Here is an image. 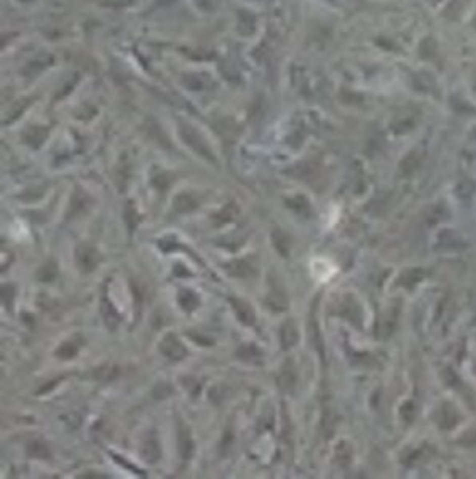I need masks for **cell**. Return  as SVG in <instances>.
<instances>
[{
	"label": "cell",
	"instance_id": "cell-23",
	"mask_svg": "<svg viewBox=\"0 0 476 479\" xmlns=\"http://www.w3.org/2000/svg\"><path fill=\"white\" fill-rule=\"evenodd\" d=\"M289 374H291V369H288L285 366V368L281 369L280 375H278V386L281 390H289L292 386V382H294V380L291 379Z\"/></svg>",
	"mask_w": 476,
	"mask_h": 479
},
{
	"label": "cell",
	"instance_id": "cell-13",
	"mask_svg": "<svg viewBox=\"0 0 476 479\" xmlns=\"http://www.w3.org/2000/svg\"><path fill=\"white\" fill-rule=\"evenodd\" d=\"M75 340H77V337H75V339H70V340H66V342H63V343L58 346L56 352H55V355L58 356L59 360H72L74 356L78 353L80 345H78Z\"/></svg>",
	"mask_w": 476,
	"mask_h": 479
},
{
	"label": "cell",
	"instance_id": "cell-5",
	"mask_svg": "<svg viewBox=\"0 0 476 479\" xmlns=\"http://www.w3.org/2000/svg\"><path fill=\"white\" fill-rule=\"evenodd\" d=\"M90 198L88 195L80 189H75V192L72 193V198H70V205H69V211H67V219H74L80 214H83L88 206H90Z\"/></svg>",
	"mask_w": 476,
	"mask_h": 479
},
{
	"label": "cell",
	"instance_id": "cell-17",
	"mask_svg": "<svg viewBox=\"0 0 476 479\" xmlns=\"http://www.w3.org/2000/svg\"><path fill=\"white\" fill-rule=\"evenodd\" d=\"M296 340H297V332H296L294 324H292V321L285 323V324H283V328H281V343H283V346L288 349V346H291Z\"/></svg>",
	"mask_w": 476,
	"mask_h": 479
},
{
	"label": "cell",
	"instance_id": "cell-14",
	"mask_svg": "<svg viewBox=\"0 0 476 479\" xmlns=\"http://www.w3.org/2000/svg\"><path fill=\"white\" fill-rule=\"evenodd\" d=\"M237 212H238L237 205H234V203H229V205H226L218 214L212 216V221H214L216 226H224V224L234 221V217L237 216Z\"/></svg>",
	"mask_w": 476,
	"mask_h": 479
},
{
	"label": "cell",
	"instance_id": "cell-18",
	"mask_svg": "<svg viewBox=\"0 0 476 479\" xmlns=\"http://www.w3.org/2000/svg\"><path fill=\"white\" fill-rule=\"evenodd\" d=\"M266 303L272 310H285L286 305H288V300L286 297L283 295V292H277V291H272L267 299H266Z\"/></svg>",
	"mask_w": 476,
	"mask_h": 479
},
{
	"label": "cell",
	"instance_id": "cell-26",
	"mask_svg": "<svg viewBox=\"0 0 476 479\" xmlns=\"http://www.w3.org/2000/svg\"><path fill=\"white\" fill-rule=\"evenodd\" d=\"M182 385H186V388L189 390L192 396H197L200 391V383L197 382L195 377H184V379H182Z\"/></svg>",
	"mask_w": 476,
	"mask_h": 479
},
{
	"label": "cell",
	"instance_id": "cell-21",
	"mask_svg": "<svg viewBox=\"0 0 476 479\" xmlns=\"http://www.w3.org/2000/svg\"><path fill=\"white\" fill-rule=\"evenodd\" d=\"M93 375L101 382H109V380L115 379V377L118 375V369L117 368H110V366H104V368L96 369Z\"/></svg>",
	"mask_w": 476,
	"mask_h": 479
},
{
	"label": "cell",
	"instance_id": "cell-24",
	"mask_svg": "<svg viewBox=\"0 0 476 479\" xmlns=\"http://www.w3.org/2000/svg\"><path fill=\"white\" fill-rule=\"evenodd\" d=\"M15 292H16V289H15V286H12V284H7V286H4V288H2L4 303H5V307H7L8 310H12V307H13Z\"/></svg>",
	"mask_w": 476,
	"mask_h": 479
},
{
	"label": "cell",
	"instance_id": "cell-12",
	"mask_svg": "<svg viewBox=\"0 0 476 479\" xmlns=\"http://www.w3.org/2000/svg\"><path fill=\"white\" fill-rule=\"evenodd\" d=\"M198 208V200L192 193H179L175 198V209L178 212H190Z\"/></svg>",
	"mask_w": 476,
	"mask_h": 479
},
{
	"label": "cell",
	"instance_id": "cell-3",
	"mask_svg": "<svg viewBox=\"0 0 476 479\" xmlns=\"http://www.w3.org/2000/svg\"><path fill=\"white\" fill-rule=\"evenodd\" d=\"M181 135H182V138L186 139V142L187 144L194 149V150H197L200 155H203L205 158H208V160H214V157H212V152H211V149H209V146L205 142V139L201 138L197 131L194 129V128H190V126H187V125H182V128H181Z\"/></svg>",
	"mask_w": 476,
	"mask_h": 479
},
{
	"label": "cell",
	"instance_id": "cell-4",
	"mask_svg": "<svg viewBox=\"0 0 476 479\" xmlns=\"http://www.w3.org/2000/svg\"><path fill=\"white\" fill-rule=\"evenodd\" d=\"M230 303H232V309H234L237 318L241 324L245 326H252L256 323V315H254V310H252L251 305L243 300V299H237V297H230L229 299Z\"/></svg>",
	"mask_w": 476,
	"mask_h": 479
},
{
	"label": "cell",
	"instance_id": "cell-19",
	"mask_svg": "<svg viewBox=\"0 0 476 479\" xmlns=\"http://www.w3.org/2000/svg\"><path fill=\"white\" fill-rule=\"evenodd\" d=\"M123 216H125V222H126V227L129 232H135L138 222H139V216H138V211H136V206L135 203H126L125 206V211H123Z\"/></svg>",
	"mask_w": 476,
	"mask_h": 479
},
{
	"label": "cell",
	"instance_id": "cell-6",
	"mask_svg": "<svg viewBox=\"0 0 476 479\" xmlns=\"http://www.w3.org/2000/svg\"><path fill=\"white\" fill-rule=\"evenodd\" d=\"M101 313H103V318H104V323H106L107 328L110 331H115L118 328L121 318L106 294L103 295V299H101Z\"/></svg>",
	"mask_w": 476,
	"mask_h": 479
},
{
	"label": "cell",
	"instance_id": "cell-8",
	"mask_svg": "<svg viewBox=\"0 0 476 479\" xmlns=\"http://www.w3.org/2000/svg\"><path fill=\"white\" fill-rule=\"evenodd\" d=\"M179 452H181V457L182 460H189V458L194 455V451H195V444H194V440H192V436L187 430L186 425H179Z\"/></svg>",
	"mask_w": 476,
	"mask_h": 479
},
{
	"label": "cell",
	"instance_id": "cell-7",
	"mask_svg": "<svg viewBox=\"0 0 476 479\" xmlns=\"http://www.w3.org/2000/svg\"><path fill=\"white\" fill-rule=\"evenodd\" d=\"M226 270L229 272V275L237 278H249L256 272L254 267H252V264L246 259H237V260L229 262L226 266Z\"/></svg>",
	"mask_w": 476,
	"mask_h": 479
},
{
	"label": "cell",
	"instance_id": "cell-10",
	"mask_svg": "<svg viewBox=\"0 0 476 479\" xmlns=\"http://www.w3.org/2000/svg\"><path fill=\"white\" fill-rule=\"evenodd\" d=\"M141 455L149 463H155L160 458V444L154 434H149L144 440L143 447H141Z\"/></svg>",
	"mask_w": 476,
	"mask_h": 479
},
{
	"label": "cell",
	"instance_id": "cell-2",
	"mask_svg": "<svg viewBox=\"0 0 476 479\" xmlns=\"http://www.w3.org/2000/svg\"><path fill=\"white\" fill-rule=\"evenodd\" d=\"M160 352L163 353L166 358L175 360V361L184 360L187 356V349L182 345V342L176 337L175 334H168V335H165L163 339H161Z\"/></svg>",
	"mask_w": 476,
	"mask_h": 479
},
{
	"label": "cell",
	"instance_id": "cell-11",
	"mask_svg": "<svg viewBox=\"0 0 476 479\" xmlns=\"http://www.w3.org/2000/svg\"><path fill=\"white\" fill-rule=\"evenodd\" d=\"M178 302L181 305V309L184 312H187V313L194 312L200 305L198 295L194 291H190V289H181L179 294H178Z\"/></svg>",
	"mask_w": 476,
	"mask_h": 479
},
{
	"label": "cell",
	"instance_id": "cell-16",
	"mask_svg": "<svg viewBox=\"0 0 476 479\" xmlns=\"http://www.w3.org/2000/svg\"><path fill=\"white\" fill-rule=\"evenodd\" d=\"M27 454L32 458H50L52 457L48 446L42 441H37V440L27 446Z\"/></svg>",
	"mask_w": 476,
	"mask_h": 479
},
{
	"label": "cell",
	"instance_id": "cell-15",
	"mask_svg": "<svg viewBox=\"0 0 476 479\" xmlns=\"http://www.w3.org/2000/svg\"><path fill=\"white\" fill-rule=\"evenodd\" d=\"M56 275H58V264L53 262V260H48L45 266L40 267L37 277H38L40 281L50 283V281H53L56 278Z\"/></svg>",
	"mask_w": 476,
	"mask_h": 479
},
{
	"label": "cell",
	"instance_id": "cell-25",
	"mask_svg": "<svg viewBox=\"0 0 476 479\" xmlns=\"http://www.w3.org/2000/svg\"><path fill=\"white\" fill-rule=\"evenodd\" d=\"M157 244H158V248H160L161 251H163V252H169V251H175V249H178V248H179L178 241H176L175 238H171V237L163 238V240H158V241H157Z\"/></svg>",
	"mask_w": 476,
	"mask_h": 479
},
{
	"label": "cell",
	"instance_id": "cell-20",
	"mask_svg": "<svg viewBox=\"0 0 476 479\" xmlns=\"http://www.w3.org/2000/svg\"><path fill=\"white\" fill-rule=\"evenodd\" d=\"M272 241L275 249L281 254L283 257L288 256V237L281 230H275L272 233Z\"/></svg>",
	"mask_w": 476,
	"mask_h": 479
},
{
	"label": "cell",
	"instance_id": "cell-1",
	"mask_svg": "<svg viewBox=\"0 0 476 479\" xmlns=\"http://www.w3.org/2000/svg\"><path fill=\"white\" fill-rule=\"evenodd\" d=\"M99 259H101V257H99L98 249L91 246V244L83 243V244H80V246H77V249H75L77 266H78L80 270L85 272V273L93 272V270L98 267Z\"/></svg>",
	"mask_w": 476,
	"mask_h": 479
},
{
	"label": "cell",
	"instance_id": "cell-22",
	"mask_svg": "<svg viewBox=\"0 0 476 479\" xmlns=\"http://www.w3.org/2000/svg\"><path fill=\"white\" fill-rule=\"evenodd\" d=\"M45 136H47V131L40 129V128H32V129H29L27 133L24 135V138L27 139L29 144H32L35 147L40 146V142L45 139Z\"/></svg>",
	"mask_w": 476,
	"mask_h": 479
},
{
	"label": "cell",
	"instance_id": "cell-9",
	"mask_svg": "<svg viewBox=\"0 0 476 479\" xmlns=\"http://www.w3.org/2000/svg\"><path fill=\"white\" fill-rule=\"evenodd\" d=\"M237 358L249 363V364H261L262 363V352L254 343H243L237 350Z\"/></svg>",
	"mask_w": 476,
	"mask_h": 479
}]
</instances>
